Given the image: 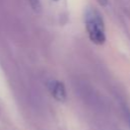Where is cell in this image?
Listing matches in <instances>:
<instances>
[{
  "label": "cell",
  "instance_id": "obj_1",
  "mask_svg": "<svg viewBox=\"0 0 130 130\" xmlns=\"http://www.w3.org/2000/svg\"><path fill=\"white\" fill-rule=\"evenodd\" d=\"M84 23L89 40L95 45H103L106 42L105 22L102 14L95 8H87L84 12Z\"/></svg>",
  "mask_w": 130,
  "mask_h": 130
},
{
  "label": "cell",
  "instance_id": "obj_3",
  "mask_svg": "<svg viewBox=\"0 0 130 130\" xmlns=\"http://www.w3.org/2000/svg\"><path fill=\"white\" fill-rule=\"evenodd\" d=\"M125 113H126V117H127V120H128V123L130 125V111L128 109H125Z\"/></svg>",
  "mask_w": 130,
  "mask_h": 130
},
{
  "label": "cell",
  "instance_id": "obj_2",
  "mask_svg": "<svg viewBox=\"0 0 130 130\" xmlns=\"http://www.w3.org/2000/svg\"><path fill=\"white\" fill-rule=\"evenodd\" d=\"M48 88L53 98L59 102H64L67 98L64 84L59 80H50L48 82Z\"/></svg>",
  "mask_w": 130,
  "mask_h": 130
}]
</instances>
